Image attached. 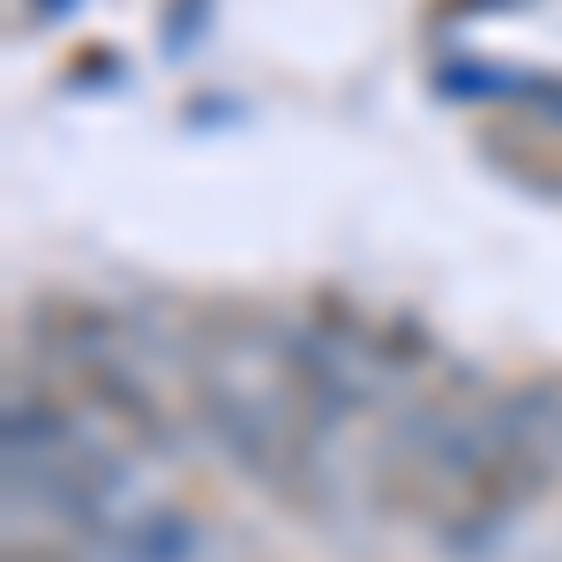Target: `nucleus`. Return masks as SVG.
Wrapping results in <instances>:
<instances>
[{
	"instance_id": "20e7f679",
	"label": "nucleus",
	"mask_w": 562,
	"mask_h": 562,
	"mask_svg": "<svg viewBox=\"0 0 562 562\" xmlns=\"http://www.w3.org/2000/svg\"><path fill=\"white\" fill-rule=\"evenodd\" d=\"M532 98H548V105H540V113H548V121H562V90H548V83H532Z\"/></svg>"
},
{
	"instance_id": "7ed1b4c3",
	"label": "nucleus",
	"mask_w": 562,
	"mask_h": 562,
	"mask_svg": "<svg viewBox=\"0 0 562 562\" xmlns=\"http://www.w3.org/2000/svg\"><path fill=\"white\" fill-rule=\"evenodd\" d=\"M8 562H76V555H68V548H53V540H31V548L15 540V548H8Z\"/></svg>"
},
{
	"instance_id": "f03ea898",
	"label": "nucleus",
	"mask_w": 562,
	"mask_h": 562,
	"mask_svg": "<svg viewBox=\"0 0 562 562\" xmlns=\"http://www.w3.org/2000/svg\"><path fill=\"white\" fill-rule=\"evenodd\" d=\"M195 8H203V0H173V15H166V53H188V38H195Z\"/></svg>"
},
{
	"instance_id": "f257e3e1",
	"label": "nucleus",
	"mask_w": 562,
	"mask_h": 562,
	"mask_svg": "<svg viewBox=\"0 0 562 562\" xmlns=\"http://www.w3.org/2000/svg\"><path fill=\"white\" fill-rule=\"evenodd\" d=\"M98 548L113 562H203V525L173 503H135L98 532Z\"/></svg>"
}]
</instances>
